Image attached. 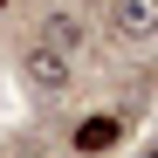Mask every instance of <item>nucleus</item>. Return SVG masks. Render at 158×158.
Instances as JSON below:
<instances>
[{
	"label": "nucleus",
	"mask_w": 158,
	"mask_h": 158,
	"mask_svg": "<svg viewBox=\"0 0 158 158\" xmlns=\"http://www.w3.org/2000/svg\"><path fill=\"white\" fill-rule=\"evenodd\" d=\"M0 7H21V0H0Z\"/></svg>",
	"instance_id": "39448f33"
},
{
	"label": "nucleus",
	"mask_w": 158,
	"mask_h": 158,
	"mask_svg": "<svg viewBox=\"0 0 158 158\" xmlns=\"http://www.w3.org/2000/svg\"><path fill=\"white\" fill-rule=\"evenodd\" d=\"M35 41H48L55 55H83V41H89V28H83V14H69V7H41V21H35Z\"/></svg>",
	"instance_id": "f03ea898"
},
{
	"label": "nucleus",
	"mask_w": 158,
	"mask_h": 158,
	"mask_svg": "<svg viewBox=\"0 0 158 158\" xmlns=\"http://www.w3.org/2000/svg\"><path fill=\"white\" fill-rule=\"evenodd\" d=\"M117 138H124V117H83V124H76V151H83V158H103Z\"/></svg>",
	"instance_id": "20e7f679"
},
{
	"label": "nucleus",
	"mask_w": 158,
	"mask_h": 158,
	"mask_svg": "<svg viewBox=\"0 0 158 158\" xmlns=\"http://www.w3.org/2000/svg\"><path fill=\"white\" fill-rule=\"evenodd\" d=\"M69 55H55V48H48V41H28V48H21V83H28L35 96H62L69 89Z\"/></svg>",
	"instance_id": "f257e3e1"
},
{
	"label": "nucleus",
	"mask_w": 158,
	"mask_h": 158,
	"mask_svg": "<svg viewBox=\"0 0 158 158\" xmlns=\"http://www.w3.org/2000/svg\"><path fill=\"white\" fill-rule=\"evenodd\" d=\"M151 158H158V151H151Z\"/></svg>",
	"instance_id": "423d86ee"
},
{
	"label": "nucleus",
	"mask_w": 158,
	"mask_h": 158,
	"mask_svg": "<svg viewBox=\"0 0 158 158\" xmlns=\"http://www.w3.org/2000/svg\"><path fill=\"white\" fill-rule=\"evenodd\" d=\"M110 28L124 41H151L158 35V0H110Z\"/></svg>",
	"instance_id": "7ed1b4c3"
}]
</instances>
